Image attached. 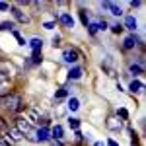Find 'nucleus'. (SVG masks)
I'll use <instances>...</instances> for the list:
<instances>
[{
    "mask_svg": "<svg viewBox=\"0 0 146 146\" xmlns=\"http://www.w3.org/2000/svg\"><path fill=\"white\" fill-rule=\"evenodd\" d=\"M0 105L4 107V109H8V111H22L23 109V103H22V96L20 94H14L10 92L8 96H4V98H0Z\"/></svg>",
    "mask_w": 146,
    "mask_h": 146,
    "instance_id": "nucleus-1",
    "label": "nucleus"
},
{
    "mask_svg": "<svg viewBox=\"0 0 146 146\" xmlns=\"http://www.w3.org/2000/svg\"><path fill=\"white\" fill-rule=\"evenodd\" d=\"M16 129H18L22 135H29V133H31V123H29L27 119H23V117H18V119H16Z\"/></svg>",
    "mask_w": 146,
    "mask_h": 146,
    "instance_id": "nucleus-2",
    "label": "nucleus"
},
{
    "mask_svg": "<svg viewBox=\"0 0 146 146\" xmlns=\"http://www.w3.org/2000/svg\"><path fill=\"white\" fill-rule=\"evenodd\" d=\"M105 127H107L109 131H121V129H123V121H119V117H107Z\"/></svg>",
    "mask_w": 146,
    "mask_h": 146,
    "instance_id": "nucleus-3",
    "label": "nucleus"
},
{
    "mask_svg": "<svg viewBox=\"0 0 146 146\" xmlns=\"http://www.w3.org/2000/svg\"><path fill=\"white\" fill-rule=\"evenodd\" d=\"M8 94H10V78L0 72V96L4 98V96H8Z\"/></svg>",
    "mask_w": 146,
    "mask_h": 146,
    "instance_id": "nucleus-4",
    "label": "nucleus"
},
{
    "mask_svg": "<svg viewBox=\"0 0 146 146\" xmlns=\"http://www.w3.org/2000/svg\"><path fill=\"white\" fill-rule=\"evenodd\" d=\"M62 58H64L66 62H76V60L80 58V53L76 51V49H72V47H70V49H64V53H62Z\"/></svg>",
    "mask_w": 146,
    "mask_h": 146,
    "instance_id": "nucleus-5",
    "label": "nucleus"
},
{
    "mask_svg": "<svg viewBox=\"0 0 146 146\" xmlns=\"http://www.w3.org/2000/svg\"><path fill=\"white\" fill-rule=\"evenodd\" d=\"M22 133H20V131H18V129H16V127H14V129H6V138H8V142H20V140H22Z\"/></svg>",
    "mask_w": 146,
    "mask_h": 146,
    "instance_id": "nucleus-6",
    "label": "nucleus"
},
{
    "mask_svg": "<svg viewBox=\"0 0 146 146\" xmlns=\"http://www.w3.org/2000/svg\"><path fill=\"white\" fill-rule=\"evenodd\" d=\"M58 22L62 23L64 27H68V29H72V27H74V18H72L70 14H66V12H64V14H60V18H58Z\"/></svg>",
    "mask_w": 146,
    "mask_h": 146,
    "instance_id": "nucleus-7",
    "label": "nucleus"
},
{
    "mask_svg": "<svg viewBox=\"0 0 146 146\" xmlns=\"http://www.w3.org/2000/svg\"><path fill=\"white\" fill-rule=\"evenodd\" d=\"M12 14H14V18H16L18 22H22V23L29 22V16H27V14H23V12L20 10L18 6H14V8H12Z\"/></svg>",
    "mask_w": 146,
    "mask_h": 146,
    "instance_id": "nucleus-8",
    "label": "nucleus"
},
{
    "mask_svg": "<svg viewBox=\"0 0 146 146\" xmlns=\"http://www.w3.org/2000/svg\"><path fill=\"white\" fill-rule=\"evenodd\" d=\"M136 43H138V39H136L135 35H129V37L125 39V43H123V49H127V51H129V49H135Z\"/></svg>",
    "mask_w": 146,
    "mask_h": 146,
    "instance_id": "nucleus-9",
    "label": "nucleus"
},
{
    "mask_svg": "<svg viewBox=\"0 0 146 146\" xmlns=\"http://www.w3.org/2000/svg\"><path fill=\"white\" fill-rule=\"evenodd\" d=\"M142 88H144V84H142V82H138V80H133V82L129 84V90L133 92V94H138V92H142Z\"/></svg>",
    "mask_w": 146,
    "mask_h": 146,
    "instance_id": "nucleus-10",
    "label": "nucleus"
},
{
    "mask_svg": "<svg viewBox=\"0 0 146 146\" xmlns=\"http://www.w3.org/2000/svg\"><path fill=\"white\" fill-rule=\"evenodd\" d=\"M125 27H127V29H131V31H135V29H136L135 16H127V18H125Z\"/></svg>",
    "mask_w": 146,
    "mask_h": 146,
    "instance_id": "nucleus-11",
    "label": "nucleus"
},
{
    "mask_svg": "<svg viewBox=\"0 0 146 146\" xmlns=\"http://www.w3.org/2000/svg\"><path fill=\"white\" fill-rule=\"evenodd\" d=\"M35 135H37V142H45V140H49V131H47V129H39Z\"/></svg>",
    "mask_w": 146,
    "mask_h": 146,
    "instance_id": "nucleus-12",
    "label": "nucleus"
},
{
    "mask_svg": "<svg viewBox=\"0 0 146 146\" xmlns=\"http://www.w3.org/2000/svg\"><path fill=\"white\" fill-rule=\"evenodd\" d=\"M51 136H53L55 140H60V138H62V127H60V125H55L53 131H51Z\"/></svg>",
    "mask_w": 146,
    "mask_h": 146,
    "instance_id": "nucleus-13",
    "label": "nucleus"
},
{
    "mask_svg": "<svg viewBox=\"0 0 146 146\" xmlns=\"http://www.w3.org/2000/svg\"><path fill=\"white\" fill-rule=\"evenodd\" d=\"M68 78L70 80H78V78H82V68H70V72H68Z\"/></svg>",
    "mask_w": 146,
    "mask_h": 146,
    "instance_id": "nucleus-14",
    "label": "nucleus"
},
{
    "mask_svg": "<svg viewBox=\"0 0 146 146\" xmlns=\"http://www.w3.org/2000/svg\"><path fill=\"white\" fill-rule=\"evenodd\" d=\"M29 47H31L33 51H41V47H43V41H41L39 37H33V39L29 41Z\"/></svg>",
    "mask_w": 146,
    "mask_h": 146,
    "instance_id": "nucleus-15",
    "label": "nucleus"
},
{
    "mask_svg": "<svg viewBox=\"0 0 146 146\" xmlns=\"http://www.w3.org/2000/svg\"><path fill=\"white\" fill-rule=\"evenodd\" d=\"M107 10L111 12L113 16H121V14H123V10H121V8H119V6H115V4H113V2H109V6H107Z\"/></svg>",
    "mask_w": 146,
    "mask_h": 146,
    "instance_id": "nucleus-16",
    "label": "nucleus"
},
{
    "mask_svg": "<svg viewBox=\"0 0 146 146\" xmlns=\"http://www.w3.org/2000/svg\"><path fill=\"white\" fill-rule=\"evenodd\" d=\"M78 107H80V101L76 100V98H70V100H68V109H70V111H76Z\"/></svg>",
    "mask_w": 146,
    "mask_h": 146,
    "instance_id": "nucleus-17",
    "label": "nucleus"
},
{
    "mask_svg": "<svg viewBox=\"0 0 146 146\" xmlns=\"http://www.w3.org/2000/svg\"><path fill=\"white\" fill-rule=\"evenodd\" d=\"M41 58H43V56H41V51H33V55H31V62H29V64H39Z\"/></svg>",
    "mask_w": 146,
    "mask_h": 146,
    "instance_id": "nucleus-18",
    "label": "nucleus"
},
{
    "mask_svg": "<svg viewBox=\"0 0 146 146\" xmlns=\"http://www.w3.org/2000/svg\"><path fill=\"white\" fill-rule=\"evenodd\" d=\"M129 70H131L133 74H142V66H140V64H135V62L129 66Z\"/></svg>",
    "mask_w": 146,
    "mask_h": 146,
    "instance_id": "nucleus-19",
    "label": "nucleus"
},
{
    "mask_svg": "<svg viewBox=\"0 0 146 146\" xmlns=\"http://www.w3.org/2000/svg\"><path fill=\"white\" fill-rule=\"evenodd\" d=\"M68 125H70V129H74V131H78V127H80V121H78V119H72V117H70V119H68Z\"/></svg>",
    "mask_w": 146,
    "mask_h": 146,
    "instance_id": "nucleus-20",
    "label": "nucleus"
},
{
    "mask_svg": "<svg viewBox=\"0 0 146 146\" xmlns=\"http://www.w3.org/2000/svg\"><path fill=\"white\" fill-rule=\"evenodd\" d=\"M2 29H12V31H14V23L12 22H2L0 23V31H2Z\"/></svg>",
    "mask_w": 146,
    "mask_h": 146,
    "instance_id": "nucleus-21",
    "label": "nucleus"
},
{
    "mask_svg": "<svg viewBox=\"0 0 146 146\" xmlns=\"http://www.w3.org/2000/svg\"><path fill=\"white\" fill-rule=\"evenodd\" d=\"M86 27H88V31H90V35H96V33H98V25H96V23H88Z\"/></svg>",
    "mask_w": 146,
    "mask_h": 146,
    "instance_id": "nucleus-22",
    "label": "nucleus"
},
{
    "mask_svg": "<svg viewBox=\"0 0 146 146\" xmlns=\"http://www.w3.org/2000/svg\"><path fill=\"white\" fill-rule=\"evenodd\" d=\"M29 119H31V121H37V123H39V119H41V117H39V113L35 111V109H31V111H29Z\"/></svg>",
    "mask_w": 146,
    "mask_h": 146,
    "instance_id": "nucleus-23",
    "label": "nucleus"
},
{
    "mask_svg": "<svg viewBox=\"0 0 146 146\" xmlns=\"http://www.w3.org/2000/svg\"><path fill=\"white\" fill-rule=\"evenodd\" d=\"M66 94H68V90H64V88H62V90H58V92L55 94V98H56V100H62Z\"/></svg>",
    "mask_w": 146,
    "mask_h": 146,
    "instance_id": "nucleus-24",
    "label": "nucleus"
},
{
    "mask_svg": "<svg viewBox=\"0 0 146 146\" xmlns=\"http://www.w3.org/2000/svg\"><path fill=\"white\" fill-rule=\"evenodd\" d=\"M12 33H14V37H16V39H18V43H20V45H25V41H23V37H22V35H20V33H18L16 29H14Z\"/></svg>",
    "mask_w": 146,
    "mask_h": 146,
    "instance_id": "nucleus-25",
    "label": "nucleus"
},
{
    "mask_svg": "<svg viewBox=\"0 0 146 146\" xmlns=\"http://www.w3.org/2000/svg\"><path fill=\"white\" fill-rule=\"evenodd\" d=\"M80 20H82L84 25H88V16H86V12H84V10H80Z\"/></svg>",
    "mask_w": 146,
    "mask_h": 146,
    "instance_id": "nucleus-26",
    "label": "nucleus"
},
{
    "mask_svg": "<svg viewBox=\"0 0 146 146\" xmlns=\"http://www.w3.org/2000/svg\"><path fill=\"white\" fill-rule=\"evenodd\" d=\"M96 25H98V29H107V22H105V20H100Z\"/></svg>",
    "mask_w": 146,
    "mask_h": 146,
    "instance_id": "nucleus-27",
    "label": "nucleus"
},
{
    "mask_svg": "<svg viewBox=\"0 0 146 146\" xmlns=\"http://www.w3.org/2000/svg\"><path fill=\"white\" fill-rule=\"evenodd\" d=\"M119 115H121V117H123V119H127V117H129V111H127V109H123V107H121V109H119Z\"/></svg>",
    "mask_w": 146,
    "mask_h": 146,
    "instance_id": "nucleus-28",
    "label": "nucleus"
},
{
    "mask_svg": "<svg viewBox=\"0 0 146 146\" xmlns=\"http://www.w3.org/2000/svg\"><path fill=\"white\" fill-rule=\"evenodd\" d=\"M55 27V22H45V29H53Z\"/></svg>",
    "mask_w": 146,
    "mask_h": 146,
    "instance_id": "nucleus-29",
    "label": "nucleus"
},
{
    "mask_svg": "<svg viewBox=\"0 0 146 146\" xmlns=\"http://www.w3.org/2000/svg\"><path fill=\"white\" fill-rule=\"evenodd\" d=\"M8 8H10V6H8V4H6V2H0V12L8 10Z\"/></svg>",
    "mask_w": 146,
    "mask_h": 146,
    "instance_id": "nucleus-30",
    "label": "nucleus"
},
{
    "mask_svg": "<svg viewBox=\"0 0 146 146\" xmlns=\"http://www.w3.org/2000/svg\"><path fill=\"white\" fill-rule=\"evenodd\" d=\"M4 129H8V127H6V121L0 117V131H4Z\"/></svg>",
    "mask_w": 146,
    "mask_h": 146,
    "instance_id": "nucleus-31",
    "label": "nucleus"
},
{
    "mask_svg": "<svg viewBox=\"0 0 146 146\" xmlns=\"http://www.w3.org/2000/svg\"><path fill=\"white\" fill-rule=\"evenodd\" d=\"M58 41H60V37H58V35H56V37H53V45H55V47H58V45H60Z\"/></svg>",
    "mask_w": 146,
    "mask_h": 146,
    "instance_id": "nucleus-32",
    "label": "nucleus"
},
{
    "mask_svg": "<svg viewBox=\"0 0 146 146\" xmlns=\"http://www.w3.org/2000/svg\"><path fill=\"white\" fill-rule=\"evenodd\" d=\"M111 29H113V33H119V31H121V29H123V27H121V25H113Z\"/></svg>",
    "mask_w": 146,
    "mask_h": 146,
    "instance_id": "nucleus-33",
    "label": "nucleus"
},
{
    "mask_svg": "<svg viewBox=\"0 0 146 146\" xmlns=\"http://www.w3.org/2000/svg\"><path fill=\"white\" fill-rule=\"evenodd\" d=\"M140 4H142V2H138V0H133V2H131V6H133V8H138Z\"/></svg>",
    "mask_w": 146,
    "mask_h": 146,
    "instance_id": "nucleus-34",
    "label": "nucleus"
},
{
    "mask_svg": "<svg viewBox=\"0 0 146 146\" xmlns=\"http://www.w3.org/2000/svg\"><path fill=\"white\" fill-rule=\"evenodd\" d=\"M107 146H119V144H117L115 140H107Z\"/></svg>",
    "mask_w": 146,
    "mask_h": 146,
    "instance_id": "nucleus-35",
    "label": "nucleus"
}]
</instances>
